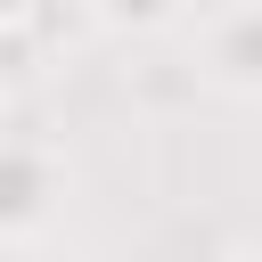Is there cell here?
<instances>
[{
    "instance_id": "277c9868",
    "label": "cell",
    "mask_w": 262,
    "mask_h": 262,
    "mask_svg": "<svg viewBox=\"0 0 262 262\" xmlns=\"http://www.w3.org/2000/svg\"><path fill=\"white\" fill-rule=\"evenodd\" d=\"M33 49H41L33 25H0V82H16V74L33 66Z\"/></svg>"
},
{
    "instance_id": "5b68a950",
    "label": "cell",
    "mask_w": 262,
    "mask_h": 262,
    "mask_svg": "<svg viewBox=\"0 0 262 262\" xmlns=\"http://www.w3.org/2000/svg\"><path fill=\"white\" fill-rule=\"evenodd\" d=\"M221 262H262V246H229V254H221Z\"/></svg>"
},
{
    "instance_id": "6da1fadb",
    "label": "cell",
    "mask_w": 262,
    "mask_h": 262,
    "mask_svg": "<svg viewBox=\"0 0 262 262\" xmlns=\"http://www.w3.org/2000/svg\"><path fill=\"white\" fill-rule=\"evenodd\" d=\"M196 74L229 98H262V0L246 8H221L205 25V49H196Z\"/></svg>"
},
{
    "instance_id": "7a4b0ae2",
    "label": "cell",
    "mask_w": 262,
    "mask_h": 262,
    "mask_svg": "<svg viewBox=\"0 0 262 262\" xmlns=\"http://www.w3.org/2000/svg\"><path fill=\"white\" fill-rule=\"evenodd\" d=\"M49 196H57V156L41 139H0V237H25L49 221Z\"/></svg>"
},
{
    "instance_id": "3957f363",
    "label": "cell",
    "mask_w": 262,
    "mask_h": 262,
    "mask_svg": "<svg viewBox=\"0 0 262 262\" xmlns=\"http://www.w3.org/2000/svg\"><path fill=\"white\" fill-rule=\"evenodd\" d=\"M180 16V0H90V25H106V33H123V41H147V33H164Z\"/></svg>"
}]
</instances>
